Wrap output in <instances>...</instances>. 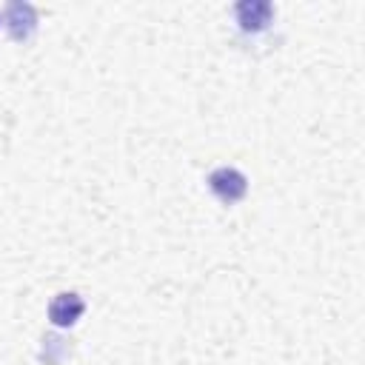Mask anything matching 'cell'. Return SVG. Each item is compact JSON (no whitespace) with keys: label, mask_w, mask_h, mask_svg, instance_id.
I'll list each match as a JSON object with an SVG mask.
<instances>
[{"label":"cell","mask_w":365,"mask_h":365,"mask_svg":"<svg viewBox=\"0 0 365 365\" xmlns=\"http://www.w3.org/2000/svg\"><path fill=\"white\" fill-rule=\"evenodd\" d=\"M83 308H86V305H83V299H80L77 294H57L54 302L48 305V317H51L54 325L66 328V325H74V322L80 319Z\"/></svg>","instance_id":"3"},{"label":"cell","mask_w":365,"mask_h":365,"mask_svg":"<svg viewBox=\"0 0 365 365\" xmlns=\"http://www.w3.org/2000/svg\"><path fill=\"white\" fill-rule=\"evenodd\" d=\"M208 185H211V191H214L222 202H237V200L245 194V188H248V185H245V177H242L237 168H228V165L211 171Z\"/></svg>","instance_id":"1"},{"label":"cell","mask_w":365,"mask_h":365,"mask_svg":"<svg viewBox=\"0 0 365 365\" xmlns=\"http://www.w3.org/2000/svg\"><path fill=\"white\" fill-rule=\"evenodd\" d=\"M234 11H237V20H240V26L245 31L265 29L271 23V14H274L271 3H265V0H242V3H237Z\"/></svg>","instance_id":"2"},{"label":"cell","mask_w":365,"mask_h":365,"mask_svg":"<svg viewBox=\"0 0 365 365\" xmlns=\"http://www.w3.org/2000/svg\"><path fill=\"white\" fill-rule=\"evenodd\" d=\"M6 20H9L11 37L23 40V37H29L31 29H34V9H31L29 3H11V6L6 9Z\"/></svg>","instance_id":"4"}]
</instances>
